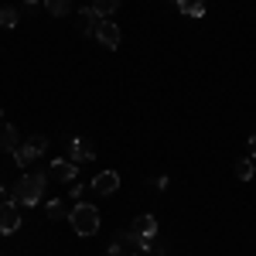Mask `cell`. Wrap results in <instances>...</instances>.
<instances>
[{
    "instance_id": "obj_1",
    "label": "cell",
    "mask_w": 256,
    "mask_h": 256,
    "mask_svg": "<svg viewBox=\"0 0 256 256\" xmlns=\"http://www.w3.org/2000/svg\"><path fill=\"white\" fill-rule=\"evenodd\" d=\"M44 188H48V174H44V171H28V174L7 192V202H14L18 208L20 205H38L41 195H44Z\"/></svg>"
},
{
    "instance_id": "obj_2",
    "label": "cell",
    "mask_w": 256,
    "mask_h": 256,
    "mask_svg": "<svg viewBox=\"0 0 256 256\" xmlns=\"http://www.w3.org/2000/svg\"><path fill=\"white\" fill-rule=\"evenodd\" d=\"M68 222L79 236H96L99 232V208L89 205V202H76L72 212H68Z\"/></svg>"
},
{
    "instance_id": "obj_3",
    "label": "cell",
    "mask_w": 256,
    "mask_h": 256,
    "mask_svg": "<svg viewBox=\"0 0 256 256\" xmlns=\"http://www.w3.org/2000/svg\"><path fill=\"white\" fill-rule=\"evenodd\" d=\"M140 253H144V242H140V236L134 232V229H120V232H113L110 250H106V256H140Z\"/></svg>"
},
{
    "instance_id": "obj_4",
    "label": "cell",
    "mask_w": 256,
    "mask_h": 256,
    "mask_svg": "<svg viewBox=\"0 0 256 256\" xmlns=\"http://www.w3.org/2000/svg\"><path fill=\"white\" fill-rule=\"evenodd\" d=\"M44 150H48V137H44V134H34V137H28L18 150H14V164H18V168H31Z\"/></svg>"
},
{
    "instance_id": "obj_5",
    "label": "cell",
    "mask_w": 256,
    "mask_h": 256,
    "mask_svg": "<svg viewBox=\"0 0 256 256\" xmlns=\"http://www.w3.org/2000/svg\"><path fill=\"white\" fill-rule=\"evenodd\" d=\"M20 229V212L14 202H7V198H0V232L4 236H10V232H18Z\"/></svg>"
},
{
    "instance_id": "obj_6",
    "label": "cell",
    "mask_w": 256,
    "mask_h": 256,
    "mask_svg": "<svg viewBox=\"0 0 256 256\" xmlns=\"http://www.w3.org/2000/svg\"><path fill=\"white\" fill-rule=\"evenodd\" d=\"M92 38H96L99 44H102V48H110V52H113V48H120L123 34H120V28H116V24L106 18V20H99V28H96V34H92Z\"/></svg>"
},
{
    "instance_id": "obj_7",
    "label": "cell",
    "mask_w": 256,
    "mask_h": 256,
    "mask_svg": "<svg viewBox=\"0 0 256 256\" xmlns=\"http://www.w3.org/2000/svg\"><path fill=\"white\" fill-rule=\"evenodd\" d=\"M68 160H76V164H89V160H96V144L86 137H76L68 144Z\"/></svg>"
},
{
    "instance_id": "obj_8",
    "label": "cell",
    "mask_w": 256,
    "mask_h": 256,
    "mask_svg": "<svg viewBox=\"0 0 256 256\" xmlns=\"http://www.w3.org/2000/svg\"><path fill=\"white\" fill-rule=\"evenodd\" d=\"M76 174H79V164H76V160L55 158L52 168H48V178H55V181H76Z\"/></svg>"
},
{
    "instance_id": "obj_9",
    "label": "cell",
    "mask_w": 256,
    "mask_h": 256,
    "mask_svg": "<svg viewBox=\"0 0 256 256\" xmlns=\"http://www.w3.org/2000/svg\"><path fill=\"white\" fill-rule=\"evenodd\" d=\"M89 188H92L96 195H113V192L120 188V174H116V171H99V174L92 178Z\"/></svg>"
},
{
    "instance_id": "obj_10",
    "label": "cell",
    "mask_w": 256,
    "mask_h": 256,
    "mask_svg": "<svg viewBox=\"0 0 256 256\" xmlns=\"http://www.w3.org/2000/svg\"><path fill=\"white\" fill-rule=\"evenodd\" d=\"M134 232H137L140 239H147V236H158V218L150 216V212H144V216L134 218V226H130Z\"/></svg>"
},
{
    "instance_id": "obj_11",
    "label": "cell",
    "mask_w": 256,
    "mask_h": 256,
    "mask_svg": "<svg viewBox=\"0 0 256 256\" xmlns=\"http://www.w3.org/2000/svg\"><path fill=\"white\" fill-rule=\"evenodd\" d=\"M20 147V137H18V126H10V123H0V150H18Z\"/></svg>"
},
{
    "instance_id": "obj_12",
    "label": "cell",
    "mask_w": 256,
    "mask_h": 256,
    "mask_svg": "<svg viewBox=\"0 0 256 256\" xmlns=\"http://www.w3.org/2000/svg\"><path fill=\"white\" fill-rule=\"evenodd\" d=\"M99 20H102V18L92 10V4H89V7H82V10H79V31H82V34H96Z\"/></svg>"
},
{
    "instance_id": "obj_13",
    "label": "cell",
    "mask_w": 256,
    "mask_h": 256,
    "mask_svg": "<svg viewBox=\"0 0 256 256\" xmlns=\"http://www.w3.org/2000/svg\"><path fill=\"white\" fill-rule=\"evenodd\" d=\"M178 10L184 18H202L205 14V0H178Z\"/></svg>"
},
{
    "instance_id": "obj_14",
    "label": "cell",
    "mask_w": 256,
    "mask_h": 256,
    "mask_svg": "<svg viewBox=\"0 0 256 256\" xmlns=\"http://www.w3.org/2000/svg\"><path fill=\"white\" fill-rule=\"evenodd\" d=\"M92 10L106 20V18H113V14L120 10V0H92Z\"/></svg>"
},
{
    "instance_id": "obj_15",
    "label": "cell",
    "mask_w": 256,
    "mask_h": 256,
    "mask_svg": "<svg viewBox=\"0 0 256 256\" xmlns=\"http://www.w3.org/2000/svg\"><path fill=\"white\" fill-rule=\"evenodd\" d=\"M253 174H256V160L253 158L236 160V178H239V181H253Z\"/></svg>"
},
{
    "instance_id": "obj_16",
    "label": "cell",
    "mask_w": 256,
    "mask_h": 256,
    "mask_svg": "<svg viewBox=\"0 0 256 256\" xmlns=\"http://www.w3.org/2000/svg\"><path fill=\"white\" fill-rule=\"evenodd\" d=\"M44 10H48L52 18H65V14L72 10V0H44Z\"/></svg>"
},
{
    "instance_id": "obj_17",
    "label": "cell",
    "mask_w": 256,
    "mask_h": 256,
    "mask_svg": "<svg viewBox=\"0 0 256 256\" xmlns=\"http://www.w3.org/2000/svg\"><path fill=\"white\" fill-rule=\"evenodd\" d=\"M18 20H20V14L14 10V7H0V28H18Z\"/></svg>"
},
{
    "instance_id": "obj_18",
    "label": "cell",
    "mask_w": 256,
    "mask_h": 256,
    "mask_svg": "<svg viewBox=\"0 0 256 256\" xmlns=\"http://www.w3.org/2000/svg\"><path fill=\"white\" fill-rule=\"evenodd\" d=\"M44 216H48V218H62V216H68V212H65V202H62V198H52V202L44 205Z\"/></svg>"
},
{
    "instance_id": "obj_19",
    "label": "cell",
    "mask_w": 256,
    "mask_h": 256,
    "mask_svg": "<svg viewBox=\"0 0 256 256\" xmlns=\"http://www.w3.org/2000/svg\"><path fill=\"white\" fill-rule=\"evenodd\" d=\"M150 188H158V192H164V188H168V174H164V178H150Z\"/></svg>"
},
{
    "instance_id": "obj_20",
    "label": "cell",
    "mask_w": 256,
    "mask_h": 256,
    "mask_svg": "<svg viewBox=\"0 0 256 256\" xmlns=\"http://www.w3.org/2000/svg\"><path fill=\"white\" fill-rule=\"evenodd\" d=\"M250 158L256 160V134H253V137H250Z\"/></svg>"
},
{
    "instance_id": "obj_21",
    "label": "cell",
    "mask_w": 256,
    "mask_h": 256,
    "mask_svg": "<svg viewBox=\"0 0 256 256\" xmlns=\"http://www.w3.org/2000/svg\"><path fill=\"white\" fill-rule=\"evenodd\" d=\"M0 198H7V192H4V184H0Z\"/></svg>"
},
{
    "instance_id": "obj_22",
    "label": "cell",
    "mask_w": 256,
    "mask_h": 256,
    "mask_svg": "<svg viewBox=\"0 0 256 256\" xmlns=\"http://www.w3.org/2000/svg\"><path fill=\"white\" fill-rule=\"evenodd\" d=\"M0 120H4V110H0Z\"/></svg>"
},
{
    "instance_id": "obj_23",
    "label": "cell",
    "mask_w": 256,
    "mask_h": 256,
    "mask_svg": "<svg viewBox=\"0 0 256 256\" xmlns=\"http://www.w3.org/2000/svg\"><path fill=\"white\" fill-rule=\"evenodd\" d=\"M0 256H4V253H0Z\"/></svg>"
},
{
    "instance_id": "obj_24",
    "label": "cell",
    "mask_w": 256,
    "mask_h": 256,
    "mask_svg": "<svg viewBox=\"0 0 256 256\" xmlns=\"http://www.w3.org/2000/svg\"><path fill=\"white\" fill-rule=\"evenodd\" d=\"M174 4H178V0H174Z\"/></svg>"
}]
</instances>
